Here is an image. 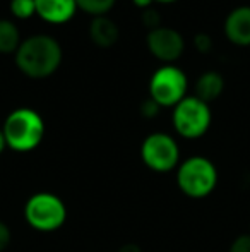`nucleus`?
Masks as SVG:
<instances>
[{"instance_id": "f257e3e1", "label": "nucleus", "mask_w": 250, "mask_h": 252, "mask_svg": "<svg viewBox=\"0 0 250 252\" xmlns=\"http://www.w3.org/2000/svg\"><path fill=\"white\" fill-rule=\"evenodd\" d=\"M62 63V47L50 34H33L21 41L16 52V65L31 79L50 77Z\"/></svg>"}, {"instance_id": "f03ea898", "label": "nucleus", "mask_w": 250, "mask_h": 252, "mask_svg": "<svg viewBox=\"0 0 250 252\" xmlns=\"http://www.w3.org/2000/svg\"><path fill=\"white\" fill-rule=\"evenodd\" d=\"M7 148L17 153L36 150L45 137V122L33 108H16L7 115L2 127Z\"/></svg>"}, {"instance_id": "7ed1b4c3", "label": "nucleus", "mask_w": 250, "mask_h": 252, "mask_svg": "<svg viewBox=\"0 0 250 252\" xmlns=\"http://www.w3.org/2000/svg\"><path fill=\"white\" fill-rule=\"evenodd\" d=\"M177 184L190 199H204L216 189L218 170L206 156H190L178 165Z\"/></svg>"}, {"instance_id": "20e7f679", "label": "nucleus", "mask_w": 250, "mask_h": 252, "mask_svg": "<svg viewBox=\"0 0 250 252\" xmlns=\"http://www.w3.org/2000/svg\"><path fill=\"white\" fill-rule=\"evenodd\" d=\"M24 220L38 232H55L65 223L67 206L57 194L36 192L24 204Z\"/></svg>"}, {"instance_id": "39448f33", "label": "nucleus", "mask_w": 250, "mask_h": 252, "mask_svg": "<svg viewBox=\"0 0 250 252\" xmlns=\"http://www.w3.org/2000/svg\"><path fill=\"white\" fill-rule=\"evenodd\" d=\"M211 108L207 103L199 100L197 96H185L178 105L173 106L171 122L177 130L185 139H199L209 130L211 127Z\"/></svg>"}, {"instance_id": "423d86ee", "label": "nucleus", "mask_w": 250, "mask_h": 252, "mask_svg": "<svg viewBox=\"0 0 250 252\" xmlns=\"http://www.w3.org/2000/svg\"><path fill=\"white\" fill-rule=\"evenodd\" d=\"M140 158L149 170L167 173L178 168L180 148L170 134L153 132L140 144Z\"/></svg>"}, {"instance_id": "0eeeda50", "label": "nucleus", "mask_w": 250, "mask_h": 252, "mask_svg": "<svg viewBox=\"0 0 250 252\" xmlns=\"http://www.w3.org/2000/svg\"><path fill=\"white\" fill-rule=\"evenodd\" d=\"M189 81L182 69L175 65H163L151 76L149 98L158 105L175 106L187 96Z\"/></svg>"}, {"instance_id": "6e6552de", "label": "nucleus", "mask_w": 250, "mask_h": 252, "mask_svg": "<svg viewBox=\"0 0 250 252\" xmlns=\"http://www.w3.org/2000/svg\"><path fill=\"white\" fill-rule=\"evenodd\" d=\"M146 43L151 55L167 63L178 60L184 55L185 50V40L182 36V33H178L173 28H167V26H160L156 30L149 31L146 38Z\"/></svg>"}, {"instance_id": "1a4fd4ad", "label": "nucleus", "mask_w": 250, "mask_h": 252, "mask_svg": "<svg viewBox=\"0 0 250 252\" xmlns=\"http://www.w3.org/2000/svg\"><path fill=\"white\" fill-rule=\"evenodd\" d=\"M224 34L238 47H250V5H240L228 14Z\"/></svg>"}, {"instance_id": "9d476101", "label": "nucleus", "mask_w": 250, "mask_h": 252, "mask_svg": "<svg viewBox=\"0 0 250 252\" xmlns=\"http://www.w3.org/2000/svg\"><path fill=\"white\" fill-rule=\"evenodd\" d=\"M36 16L52 24H63L77 12L76 0H34Z\"/></svg>"}, {"instance_id": "9b49d317", "label": "nucleus", "mask_w": 250, "mask_h": 252, "mask_svg": "<svg viewBox=\"0 0 250 252\" xmlns=\"http://www.w3.org/2000/svg\"><path fill=\"white\" fill-rule=\"evenodd\" d=\"M89 36L94 45L101 48H110L120 38V30H118L117 23L108 16H98L91 21Z\"/></svg>"}, {"instance_id": "f8f14e48", "label": "nucleus", "mask_w": 250, "mask_h": 252, "mask_svg": "<svg viewBox=\"0 0 250 252\" xmlns=\"http://www.w3.org/2000/svg\"><path fill=\"white\" fill-rule=\"evenodd\" d=\"M224 90V79L216 70H207L200 74L195 83V96L209 105L211 101L218 100Z\"/></svg>"}, {"instance_id": "ddd939ff", "label": "nucleus", "mask_w": 250, "mask_h": 252, "mask_svg": "<svg viewBox=\"0 0 250 252\" xmlns=\"http://www.w3.org/2000/svg\"><path fill=\"white\" fill-rule=\"evenodd\" d=\"M21 45V34L17 26L9 19H0V53H16Z\"/></svg>"}, {"instance_id": "4468645a", "label": "nucleus", "mask_w": 250, "mask_h": 252, "mask_svg": "<svg viewBox=\"0 0 250 252\" xmlns=\"http://www.w3.org/2000/svg\"><path fill=\"white\" fill-rule=\"evenodd\" d=\"M117 0H76L77 9H83L84 12L91 14V16H107L115 5Z\"/></svg>"}, {"instance_id": "2eb2a0df", "label": "nucleus", "mask_w": 250, "mask_h": 252, "mask_svg": "<svg viewBox=\"0 0 250 252\" xmlns=\"http://www.w3.org/2000/svg\"><path fill=\"white\" fill-rule=\"evenodd\" d=\"M10 12L17 19H29L36 14L34 0H10Z\"/></svg>"}, {"instance_id": "dca6fc26", "label": "nucleus", "mask_w": 250, "mask_h": 252, "mask_svg": "<svg viewBox=\"0 0 250 252\" xmlns=\"http://www.w3.org/2000/svg\"><path fill=\"white\" fill-rule=\"evenodd\" d=\"M140 21H142V24L147 30L153 31L161 26V14L158 12L156 9H153V7H147V9H144L142 14H140Z\"/></svg>"}, {"instance_id": "f3484780", "label": "nucleus", "mask_w": 250, "mask_h": 252, "mask_svg": "<svg viewBox=\"0 0 250 252\" xmlns=\"http://www.w3.org/2000/svg\"><path fill=\"white\" fill-rule=\"evenodd\" d=\"M194 47L199 53H209L213 50V38L207 33H197L194 36Z\"/></svg>"}, {"instance_id": "a211bd4d", "label": "nucleus", "mask_w": 250, "mask_h": 252, "mask_svg": "<svg viewBox=\"0 0 250 252\" xmlns=\"http://www.w3.org/2000/svg\"><path fill=\"white\" fill-rule=\"evenodd\" d=\"M228 252H250V233L238 235L237 239L231 242L230 251Z\"/></svg>"}, {"instance_id": "6ab92c4d", "label": "nucleus", "mask_w": 250, "mask_h": 252, "mask_svg": "<svg viewBox=\"0 0 250 252\" xmlns=\"http://www.w3.org/2000/svg\"><path fill=\"white\" fill-rule=\"evenodd\" d=\"M140 113H142V117H146V119H153V117H156L158 113H160L161 106L158 105L154 100H151V98H147V100L142 101V105H140Z\"/></svg>"}, {"instance_id": "aec40b11", "label": "nucleus", "mask_w": 250, "mask_h": 252, "mask_svg": "<svg viewBox=\"0 0 250 252\" xmlns=\"http://www.w3.org/2000/svg\"><path fill=\"white\" fill-rule=\"evenodd\" d=\"M10 228L3 221H0V252L5 251L7 246L10 244Z\"/></svg>"}, {"instance_id": "412c9836", "label": "nucleus", "mask_w": 250, "mask_h": 252, "mask_svg": "<svg viewBox=\"0 0 250 252\" xmlns=\"http://www.w3.org/2000/svg\"><path fill=\"white\" fill-rule=\"evenodd\" d=\"M118 252H142L140 251V247L137 246V244H125V246H122Z\"/></svg>"}, {"instance_id": "4be33fe9", "label": "nucleus", "mask_w": 250, "mask_h": 252, "mask_svg": "<svg viewBox=\"0 0 250 252\" xmlns=\"http://www.w3.org/2000/svg\"><path fill=\"white\" fill-rule=\"evenodd\" d=\"M132 2H134V5H136V7H139V9H147V7H151V5H153V2H154V0H132Z\"/></svg>"}, {"instance_id": "5701e85b", "label": "nucleus", "mask_w": 250, "mask_h": 252, "mask_svg": "<svg viewBox=\"0 0 250 252\" xmlns=\"http://www.w3.org/2000/svg\"><path fill=\"white\" fill-rule=\"evenodd\" d=\"M7 148V143H5V137H3V132L2 129H0V155L3 153V150Z\"/></svg>"}, {"instance_id": "b1692460", "label": "nucleus", "mask_w": 250, "mask_h": 252, "mask_svg": "<svg viewBox=\"0 0 250 252\" xmlns=\"http://www.w3.org/2000/svg\"><path fill=\"white\" fill-rule=\"evenodd\" d=\"M154 2H160V3H173L177 0H154Z\"/></svg>"}]
</instances>
